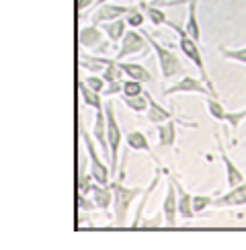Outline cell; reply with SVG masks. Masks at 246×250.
I'll use <instances>...</instances> for the list:
<instances>
[{
  "instance_id": "ba28073f",
  "label": "cell",
  "mask_w": 246,
  "mask_h": 250,
  "mask_svg": "<svg viewBox=\"0 0 246 250\" xmlns=\"http://www.w3.org/2000/svg\"><path fill=\"white\" fill-rule=\"evenodd\" d=\"M107 39L109 37L105 35V31L95 23L80 27V31H78V43H80V47H84L88 51H101V54H105L109 49Z\"/></svg>"
},
{
  "instance_id": "8992f818",
  "label": "cell",
  "mask_w": 246,
  "mask_h": 250,
  "mask_svg": "<svg viewBox=\"0 0 246 250\" xmlns=\"http://www.w3.org/2000/svg\"><path fill=\"white\" fill-rule=\"evenodd\" d=\"M150 47L148 39L144 37V33L140 29H127L125 37L121 39V45L115 54V60L121 62V60H127V58H133V56H140V54H146Z\"/></svg>"
},
{
  "instance_id": "8d00e7d4",
  "label": "cell",
  "mask_w": 246,
  "mask_h": 250,
  "mask_svg": "<svg viewBox=\"0 0 246 250\" xmlns=\"http://www.w3.org/2000/svg\"><path fill=\"white\" fill-rule=\"evenodd\" d=\"M95 2H99V0H76V8H78V13H82V10H86L88 6H92Z\"/></svg>"
},
{
  "instance_id": "74e56055",
  "label": "cell",
  "mask_w": 246,
  "mask_h": 250,
  "mask_svg": "<svg viewBox=\"0 0 246 250\" xmlns=\"http://www.w3.org/2000/svg\"><path fill=\"white\" fill-rule=\"evenodd\" d=\"M166 2H170V0H150V4H156V6H162Z\"/></svg>"
},
{
  "instance_id": "7402d4cb",
  "label": "cell",
  "mask_w": 246,
  "mask_h": 250,
  "mask_svg": "<svg viewBox=\"0 0 246 250\" xmlns=\"http://www.w3.org/2000/svg\"><path fill=\"white\" fill-rule=\"evenodd\" d=\"M160 176H162V168H156V172H154V179H152V183L148 185V189H144V193H142V201H140V205H138V211H136V220L131 222V228H140L142 226V220H144V209H146V205H148V199H150V195L154 193V189H156V185L160 183Z\"/></svg>"
},
{
  "instance_id": "d4e9b609",
  "label": "cell",
  "mask_w": 246,
  "mask_h": 250,
  "mask_svg": "<svg viewBox=\"0 0 246 250\" xmlns=\"http://www.w3.org/2000/svg\"><path fill=\"white\" fill-rule=\"evenodd\" d=\"M144 13H146V17H148V21L154 25V27H160V25H166V21H168V17H166V13H164V8L162 6H156V4H150V2H140L138 4Z\"/></svg>"
},
{
  "instance_id": "cb8c5ba5",
  "label": "cell",
  "mask_w": 246,
  "mask_h": 250,
  "mask_svg": "<svg viewBox=\"0 0 246 250\" xmlns=\"http://www.w3.org/2000/svg\"><path fill=\"white\" fill-rule=\"evenodd\" d=\"M111 62H113V58H105V56H95V54H82L80 56V66L86 72H102Z\"/></svg>"
},
{
  "instance_id": "8fae6325",
  "label": "cell",
  "mask_w": 246,
  "mask_h": 250,
  "mask_svg": "<svg viewBox=\"0 0 246 250\" xmlns=\"http://www.w3.org/2000/svg\"><path fill=\"white\" fill-rule=\"evenodd\" d=\"M133 10V6L125 4H115V2H107L97 6V10L90 15V23L101 25V23H109V21H117V19H125Z\"/></svg>"
},
{
  "instance_id": "52a82bcc",
  "label": "cell",
  "mask_w": 246,
  "mask_h": 250,
  "mask_svg": "<svg viewBox=\"0 0 246 250\" xmlns=\"http://www.w3.org/2000/svg\"><path fill=\"white\" fill-rule=\"evenodd\" d=\"M164 97H174V95H203V97H213V92L207 88V84L201 78H195L191 74L181 76L174 84L168 88H162Z\"/></svg>"
},
{
  "instance_id": "2e32d148",
  "label": "cell",
  "mask_w": 246,
  "mask_h": 250,
  "mask_svg": "<svg viewBox=\"0 0 246 250\" xmlns=\"http://www.w3.org/2000/svg\"><path fill=\"white\" fill-rule=\"evenodd\" d=\"M146 97H148V111H146V121L150 123H164V121H168V119H174V111L166 109V107H162L160 103L152 97V92L146 90Z\"/></svg>"
},
{
  "instance_id": "7c38bea8",
  "label": "cell",
  "mask_w": 246,
  "mask_h": 250,
  "mask_svg": "<svg viewBox=\"0 0 246 250\" xmlns=\"http://www.w3.org/2000/svg\"><path fill=\"white\" fill-rule=\"evenodd\" d=\"M240 205H246V181L232 187L228 193L215 197L211 207L213 209H228V207H240Z\"/></svg>"
},
{
  "instance_id": "f35d334b",
  "label": "cell",
  "mask_w": 246,
  "mask_h": 250,
  "mask_svg": "<svg viewBox=\"0 0 246 250\" xmlns=\"http://www.w3.org/2000/svg\"><path fill=\"white\" fill-rule=\"evenodd\" d=\"M107 2H115V0H99L97 6H101V4H107Z\"/></svg>"
},
{
  "instance_id": "9a60e30c",
  "label": "cell",
  "mask_w": 246,
  "mask_h": 250,
  "mask_svg": "<svg viewBox=\"0 0 246 250\" xmlns=\"http://www.w3.org/2000/svg\"><path fill=\"white\" fill-rule=\"evenodd\" d=\"M170 179L174 181V185H177V197H179V215L183 217V220H191V217H195V211H193V195L184 189L183 183L179 181V176L174 174H168Z\"/></svg>"
},
{
  "instance_id": "6da1fadb",
  "label": "cell",
  "mask_w": 246,
  "mask_h": 250,
  "mask_svg": "<svg viewBox=\"0 0 246 250\" xmlns=\"http://www.w3.org/2000/svg\"><path fill=\"white\" fill-rule=\"evenodd\" d=\"M166 25L177 33V37H179V47H181V54L183 56H187V60L191 62V64L197 68V72H199V78L207 84V88L213 92V97L215 99H220V92H218V88H215V82L211 80V76H209V72H207V66H205V62H203V54H201V49H199V43L195 41L187 31H184V27H181L179 23H174V21H166Z\"/></svg>"
},
{
  "instance_id": "484cf974",
  "label": "cell",
  "mask_w": 246,
  "mask_h": 250,
  "mask_svg": "<svg viewBox=\"0 0 246 250\" xmlns=\"http://www.w3.org/2000/svg\"><path fill=\"white\" fill-rule=\"evenodd\" d=\"M121 97V103L125 105L129 111L133 113H146L148 111V97H146V92L144 95H138V97H127V95H119Z\"/></svg>"
},
{
  "instance_id": "9c48e42d",
  "label": "cell",
  "mask_w": 246,
  "mask_h": 250,
  "mask_svg": "<svg viewBox=\"0 0 246 250\" xmlns=\"http://www.w3.org/2000/svg\"><path fill=\"white\" fill-rule=\"evenodd\" d=\"M183 125V127H189V129H195L197 123H191V121H179L177 117L174 119H168L164 123H158V148L166 150V148H174L177 146V140H179V131H177V125Z\"/></svg>"
},
{
  "instance_id": "ac0fdd59",
  "label": "cell",
  "mask_w": 246,
  "mask_h": 250,
  "mask_svg": "<svg viewBox=\"0 0 246 250\" xmlns=\"http://www.w3.org/2000/svg\"><path fill=\"white\" fill-rule=\"evenodd\" d=\"M125 146H127L129 150H133V152H146V154H150L152 158H154V162H158V158L152 154V146H150V142H148V135L144 133L142 129L129 131V133L125 135Z\"/></svg>"
},
{
  "instance_id": "f1b7e54d",
  "label": "cell",
  "mask_w": 246,
  "mask_h": 250,
  "mask_svg": "<svg viewBox=\"0 0 246 250\" xmlns=\"http://www.w3.org/2000/svg\"><path fill=\"white\" fill-rule=\"evenodd\" d=\"M95 176H92V172L88 168H82L78 172V193H84V195H90L92 187H95Z\"/></svg>"
},
{
  "instance_id": "f546056e",
  "label": "cell",
  "mask_w": 246,
  "mask_h": 250,
  "mask_svg": "<svg viewBox=\"0 0 246 250\" xmlns=\"http://www.w3.org/2000/svg\"><path fill=\"white\" fill-rule=\"evenodd\" d=\"M222 121L228 123L230 127H232V131L236 133V131H238V127H240V123L246 121V109H240V111H226Z\"/></svg>"
},
{
  "instance_id": "1f68e13d",
  "label": "cell",
  "mask_w": 246,
  "mask_h": 250,
  "mask_svg": "<svg viewBox=\"0 0 246 250\" xmlns=\"http://www.w3.org/2000/svg\"><path fill=\"white\" fill-rule=\"evenodd\" d=\"M213 199L215 197H211V195H193V211H195V215L203 213L205 209H209V207L213 205Z\"/></svg>"
},
{
  "instance_id": "d590c367",
  "label": "cell",
  "mask_w": 246,
  "mask_h": 250,
  "mask_svg": "<svg viewBox=\"0 0 246 250\" xmlns=\"http://www.w3.org/2000/svg\"><path fill=\"white\" fill-rule=\"evenodd\" d=\"M121 92H123V80H117V82H109L107 88L102 90V95L111 99L113 95H121Z\"/></svg>"
},
{
  "instance_id": "7a4b0ae2",
  "label": "cell",
  "mask_w": 246,
  "mask_h": 250,
  "mask_svg": "<svg viewBox=\"0 0 246 250\" xmlns=\"http://www.w3.org/2000/svg\"><path fill=\"white\" fill-rule=\"evenodd\" d=\"M144 37L148 39V43H150V49L154 51V56H156L158 60V66H160V74L164 80H172V78H181L184 76V72H187V68H184L183 64V60L174 54V51H170L168 47H164L160 41L150 35L148 31H142Z\"/></svg>"
},
{
  "instance_id": "d6986e66",
  "label": "cell",
  "mask_w": 246,
  "mask_h": 250,
  "mask_svg": "<svg viewBox=\"0 0 246 250\" xmlns=\"http://www.w3.org/2000/svg\"><path fill=\"white\" fill-rule=\"evenodd\" d=\"M121 70L125 72V76L131 78V80H140V82H154V76L150 74V70L144 66V64H138V62H127V60H121L119 62Z\"/></svg>"
},
{
  "instance_id": "e0dca14e",
  "label": "cell",
  "mask_w": 246,
  "mask_h": 250,
  "mask_svg": "<svg viewBox=\"0 0 246 250\" xmlns=\"http://www.w3.org/2000/svg\"><path fill=\"white\" fill-rule=\"evenodd\" d=\"M90 197L95 199L97 203V209L109 213V209H113V189L111 185H101V183H95L90 191Z\"/></svg>"
},
{
  "instance_id": "4fadbf2b",
  "label": "cell",
  "mask_w": 246,
  "mask_h": 250,
  "mask_svg": "<svg viewBox=\"0 0 246 250\" xmlns=\"http://www.w3.org/2000/svg\"><path fill=\"white\" fill-rule=\"evenodd\" d=\"M215 142H218V150H220V158H222V162H224V168H226V183H228V187L232 189V187H236V185H240L242 181H246V176H244V172L238 168V166L234 164V160L228 156V152H226V148H224V142H222V138H220V133L215 131Z\"/></svg>"
},
{
  "instance_id": "836d02e7",
  "label": "cell",
  "mask_w": 246,
  "mask_h": 250,
  "mask_svg": "<svg viewBox=\"0 0 246 250\" xmlns=\"http://www.w3.org/2000/svg\"><path fill=\"white\" fill-rule=\"evenodd\" d=\"M84 82H86V84H88V86H90L92 90L101 92V95H102V90L107 88V80L102 78L101 74H88V76L84 78Z\"/></svg>"
},
{
  "instance_id": "d6a6232c",
  "label": "cell",
  "mask_w": 246,
  "mask_h": 250,
  "mask_svg": "<svg viewBox=\"0 0 246 250\" xmlns=\"http://www.w3.org/2000/svg\"><path fill=\"white\" fill-rule=\"evenodd\" d=\"M129 29H142V25L146 23V13L140 8V6H133V10L125 17Z\"/></svg>"
},
{
  "instance_id": "30bf717a",
  "label": "cell",
  "mask_w": 246,
  "mask_h": 250,
  "mask_svg": "<svg viewBox=\"0 0 246 250\" xmlns=\"http://www.w3.org/2000/svg\"><path fill=\"white\" fill-rule=\"evenodd\" d=\"M162 217L166 226H177L179 224V197H177V185L168 176V185H166V193L162 199Z\"/></svg>"
},
{
  "instance_id": "44dd1931",
  "label": "cell",
  "mask_w": 246,
  "mask_h": 250,
  "mask_svg": "<svg viewBox=\"0 0 246 250\" xmlns=\"http://www.w3.org/2000/svg\"><path fill=\"white\" fill-rule=\"evenodd\" d=\"M99 27L105 31V35L109 37L111 43H121V39L125 37L129 25L125 19H117V21H109V23H101Z\"/></svg>"
},
{
  "instance_id": "4316f807",
  "label": "cell",
  "mask_w": 246,
  "mask_h": 250,
  "mask_svg": "<svg viewBox=\"0 0 246 250\" xmlns=\"http://www.w3.org/2000/svg\"><path fill=\"white\" fill-rule=\"evenodd\" d=\"M218 51H220V56L224 60L236 62V64L246 66V45L244 47H226V45H220Z\"/></svg>"
},
{
  "instance_id": "5b68a950",
  "label": "cell",
  "mask_w": 246,
  "mask_h": 250,
  "mask_svg": "<svg viewBox=\"0 0 246 250\" xmlns=\"http://www.w3.org/2000/svg\"><path fill=\"white\" fill-rule=\"evenodd\" d=\"M105 115H107V140H109V150H111V172H115L119 166V148L125 138H123L121 125L115 115V103L111 99L105 103Z\"/></svg>"
},
{
  "instance_id": "5bb4252c",
  "label": "cell",
  "mask_w": 246,
  "mask_h": 250,
  "mask_svg": "<svg viewBox=\"0 0 246 250\" xmlns=\"http://www.w3.org/2000/svg\"><path fill=\"white\" fill-rule=\"evenodd\" d=\"M92 138L97 140L102 158H105L111 164V150H109V140H107V115H105V107L97 111L95 127H92Z\"/></svg>"
},
{
  "instance_id": "3957f363",
  "label": "cell",
  "mask_w": 246,
  "mask_h": 250,
  "mask_svg": "<svg viewBox=\"0 0 246 250\" xmlns=\"http://www.w3.org/2000/svg\"><path fill=\"white\" fill-rule=\"evenodd\" d=\"M121 181H123V176H119L117 181L109 183L111 189H113V213H115V224L117 226L127 224L131 203L144 193L142 187H125Z\"/></svg>"
},
{
  "instance_id": "4dcf8cb0",
  "label": "cell",
  "mask_w": 246,
  "mask_h": 250,
  "mask_svg": "<svg viewBox=\"0 0 246 250\" xmlns=\"http://www.w3.org/2000/svg\"><path fill=\"white\" fill-rule=\"evenodd\" d=\"M146 92V88H144V82L140 80H123V92L121 95H127V97H138V95H144Z\"/></svg>"
},
{
  "instance_id": "e575fe53",
  "label": "cell",
  "mask_w": 246,
  "mask_h": 250,
  "mask_svg": "<svg viewBox=\"0 0 246 250\" xmlns=\"http://www.w3.org/2000/svg\"><path fill=\"white\" fill-rule=\"evenodd\" d=\"M76 201H78V209L80 211H92V209H97L95 199H92V197L88 199V195H84V193H78Z\"/></svg>"
},
{
  "instance_id": "277c9868",
  "label": "cell",
  "mask_w": 246,
  "mask_h": 250,
  "mask_svg": "<svg viewBox=\"0 0 246 250\" xmlns=\"http://www.w3.org/2000/svg\"><path fill=\"white\" fill-rule=\"evenodd\" d=\"M80 133H82V142H84V148H86V154H88V170L95 176V181L101 183V185H109V176H111V164L105 162L99 156V150L95 146V138L88 133V129L84 125H80Z\"/></svg>"
},
{
  "instance_id": "603a6c76",
  "label": "cell",
  "mask_w": 246,
  "mask_h": 250,
  "mask_svg": "<svg viewBox=\"0 0 246 250\" xmlns=\"http://www.w3.org/2000/svg\"><path fill=\"white\" fill-rule=\"evenodd\" d=\"M78 90H80L82 103H84L86 107L95 109V111H99V109L105 107V103H102V95H101V92H97V90H92L84 80H80V82H78Z\"/></svg>"
},
{
  "instance_id": "83f0119b",
  "label": "cell",
  "mask_w": 246,
  "mask_h": 250,
  "mask_svg": "<svg viewBox=\"0 0 246 250\" xmlns=\"http://www.w3.org/2000/svg\"><path fill=\"white\" fill-rule=\"evenodd\" d=\"M101 76L107 80V84L109 82H117V80H123V76H125V72L121 70V66H119V62L113 58V62L111 64H107V68L101 72Z\"/></svg>"
},
{
  "instance_id": "ffe728a7",
  "label": "cell",
  "mask_w": 246,
  "mask_h": 250,
  "mask_svg": "<svg viewBox=\"0 0 246 250\" xmlns=\"http://www.w3.org/2000/svg\"><path fill=\"white\" fill-rule=\"evenodd\" d=\"M197 6H199V0H191V2L187 4V23H184V31L197 41V43H201V25H199V19H197Z\"/></svg>"
}]
</instances>
